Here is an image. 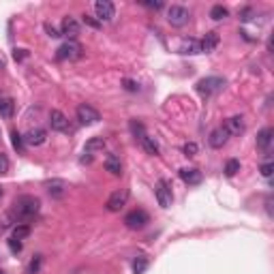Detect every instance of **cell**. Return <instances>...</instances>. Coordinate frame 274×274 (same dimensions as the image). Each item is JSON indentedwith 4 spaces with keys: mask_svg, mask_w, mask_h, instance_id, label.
Masks as SVG:
<instances>
[{
    "mask_svg": "<svg viewBox=\"0 0 274 274\" xmlns=\"http://www.w3.org/2000/svg\"><path fill=\"white\" fill-rule=\"evenodd\" d=\"M39 206H41V202L33 195L17 197L13 206H11V210L7 212V216H4V227L13 225V223H17V225H28V221H33L36 212H39Z\"/></svg>",
    "mask_w": 274,
    "mask_h": 274,
    "instance_id": "1",
    "label": "cell"
},
{
    "mask_svg": "<svg viewBox=\"0 0 274 274\" xmlns=\"http://www.w3.org/2000/svg\"><path fill=\"white\" fill-rule=\"evenodd\" d=\"M225 88V79L223 77H216V75H210V77H204L197 82V92L204 97H210V95H216Z\"/></svg>",
    "mask_w": 274,
    "mask_h": 274,
    "instance_id": "2",
    "label": "cell"
},
{
    "mask_svg": "<svg viewBox=\"0 0 274 274\" xmlns=\"http://www.w3.org/2000/svg\"><path fill=\"white\" fill-rule=\"evenodd\" d=\"M191 20V13H189V9L186 7H180V4H171L170 9H167V22L171 24V26H176V28H182L186 26Z\"/></svg>",
    "mask_w": 274,
    "mask_h": 274,
    "instance_id": "3",
    "label": "cell"
},
{
    "mask_svg": "<svg viewBox=\"0 0 274 274\" xmlns=\"http://www.w3.org/2000/svg\"><path fill=\"white\" fill-rule=\"evenodd\" d=\"M82 54H84V47L79 45L77 41H67L58 47L56 58L58 60H77V58H82Z\"/></svg>",
    "mask_w": 274,
    "mask_h": 274,
    "instance_id": "4",
    "label": "cell"
},
{
    "mask_svg": "<svg viewBox=\"0 0 274 274\" xmlns=\"http://www.w3.org/2000/svg\"><path fill=\"white\" fill-rule=\"evenodd\" d=\"M77 120H79V124H84V127H92V124H97L101 120V114H99L92 105L82 103L77 107Z\"/></svg>",
    "mask_w": 274,
    "mask_h": 274,
    "instance_id": "5",
    "label": "cell"
},
{
    "mask_svg": "<svg viewBox=\"0 0 274 274\" xmlns=\"http://www.w3.org/2000/svg\"><path fill=\"white\" fill-rule=\"evenodd\" d=\"M49 127L52 131H58V133H71V122H68V118L62 114L60 109H52L49 111Z\"/></svg>",
    "mask_w": 274,
    "mask_h": 274,
    "instance_id": "6",
    "label": "cell"
},
{
    "mask_svg": "<svg viewBox=\"0 0 274 274\" xmlns=\"http://www.w3.org/2000/svg\"><path fill=\"white\" fill-rule=\"evenodd\" d=\"M127 199H129V191L127 189H118V191H114L107 197V202H105V208H107L109 212H120L124 206H127Z\"/></svg>",
    "mask_w": 274,
    "mask_h": 274,
    "instance_id": "7",
    "label": "cell"
},
{
    "mask_svg": "<svg viewBox=\"0 0 274 274\" xmlns=\"http://www.w3.org/2000/svg\"><path fill=\"white\" fill-rule=\"evenodd\" d=\"M154 195H157V202L161 208H170L171 202H173V195H171V186L167 180H159L157 189H154Z\"/></svg>",
    "mask_w": 274,
    "mask_h": 274,
    "instance_id": "8",
    "label": "cell"
},
{
    "mask_svg": "<svg viewBox=\"0 0 274 274\" xmlns=\"http://www.w3.org/2000/svg\"><path fill=\"white\" fill-rule=\"evenodd\" d=\"M124 223H127L129 229H144L148 223H150V216H148L144 210H133L124 216Z\"/></svg>",
    "mask_w": 274,
    "mask_h": 274,
    "instance_id": "9",
    "label": "cell"
},
{
    "mask_svg": "<svg viewBox=\"0 0 274 274\" xmlns=\"http://www.w3.org/2000/svg\"><path fill=\"white\" fill-rule=\"evenodd\" d=\"M95 13H97V20L99 22H111L114 20V4L109 2V0H97L95 2Z\"/></svg>",
    "mask_w": 274,
    "mask_h": 274,
    "instance_id": "10",
    "label": "cell"
},
{
    "mask_svg": "<svg viewBox=\"0 0 274 274\" xmlns=\"http://www.w3.org/2000/svg\"><path fill=\"white\" fill-rule=\"evenodd\" d=\"M60 34L62 36H68V41H75L77 34H79V22L75 20V17H65L60 24Z\"/></svg>",
    "mask_w": 274,
    "mask_h": 274,
    "instance_id": "11",
    "label": "cell"
},
{
    "mask_svg": "<svg viewBox=\"0 0 274 274\" xmlns=\"http://www.w3.org/2000/svg\"><path fill=\"white\" fill-rule=\"evenodd\" d=\"M223 129L227 131L229 137H232V135H242V133H244V118H242V116L227 118L225 124H223Z\"/></svg>",
    "mask_w": 274,
    "mask_h": 274,
    "instance_id": "12",
    "label": "cell"
},
{
    "mask_svg": "<svg viewBox=\"0 0 274 274\" xmlns=\"http://www.w3.org/2000/svg\"><path fill=\"white\" fill-rule=\"evenodd\" d=\"M229 141V135H227V131L223 129V127H219V129H214L212 133H210V137H208V144H210V148H214V150H219V148H223Z\"/></svg>",
    "mask_w": 274,
    "mask_h": 274,
    "instance_id": "13",
    "label": "cell"
},
{
    "mask_svg": "<svg viewBox=\"0 0 274 274\" xmlns=\"http://www.w3.org/2000/svg\"><path fill=\"white\" fill-rule=\"evenodd\" d=\"M45 139H47V133L43 129H33L26 133V137H24V141H26L28 146H43Z\"/></svg>",
    "mask_w": 274,
    "mask_h": 274,
    "instance_id": "14",
    "label": "cell"
},
{
    "mask_svg": "<svg viewBox=\"0 0 274 274\" xmlns=\"http://www.w3.org/2000/svg\"><path fill=\"white\" fill-rule=\"evenodd\" d=\"M180 178L186 184H199L202 182V171L195 170V167H184V170H180Z\"/></svg>",
    "mask_w": 274,
    "mask_h": 274,
    "instance_id": "15",
    "label": "cell"
},
{
    "mask_svg": "<svg viewBox=\"0 0 274 274\" xmlns=\"http://www.w3.org/2000/svg\"><path fill=\"white\" fill-rule=\"evenodd\" d=\"M180 54H202V43L197 39H182L180 43Z\"/></svg>",
    "mask_w": 274,
    "mask_h": 274,
    "instance_id": "16",
    "label": "cell"
},
{
    "mask_svg": "<svg viewBox=\"0 0 274 274\" xmlns=\"http://www.w3.org/2000/svg\"><path fill=\"white\" fill-rule=\"evenodd\" d=\"M202 43V54L206 52H214L216 49V45H219V34L216 33H206V36H204V41H199Z\"/></svg>",
    "mask_w": 274,
    "mask_h": 274,
    "instance_id": "17",
    "label": "cell"
},
{
    "mask_svg": "<svg viewBox=\"0 0 274 274\" xmlns=\"http://www.w3.org/2000/svg\"><path fill=\"white\" fill-rule=\"evenodd\" d=\"M47 193L52 197H62L67 193V182L65 180H52V182H47Z\"/></svg>",
    "mask_w": 274,
    "mask_h": 274,
    "instance_id": "18",
    "label": "cell"
},
{
    "mask_svg": "<svg viewBox=\"0 0 274 274\" xmlns=\"http://www.w3.org/2000/svg\"><path fill=\"white\" fill-rule=\"evenodd\" d=\"M270 144H272V129L266 127V129H261L259 133H257V148H261V150H268Z\"/></svg>",
    "mask_w": 274,
    "mask_h": 274,
    "instance_id": "19",
    "label": "cell"
},
{
    "mask_svg": "<svg viewBox=\"0 0 274 274\" xmlns=\"http://www.w3.org/2000/svg\"><path fill=\"white\" fill-rule=\"evenodd\" d=\"M105 170H107L111 176H120V173H122V163H120V159L114 157V154H109V157L105 159Z\"/></svg>",
    "mask_w": 274,
    "mask_h": 274,
    "instance_id": "20",
    "label": "cell"
},
{
    "mask_svg": "<svg viewBox=\"0 0 274 274\" xmlns=\"http://www.w3.org/2000/svg\"><path fill=\"white\" fill-rule=\"evenodd\" d=\"M139 144H141V148H144V150H146L148 154H154V157L159 154V144L154 141V137H150V135L139 137Z\"/></svg>",
    "mask_w": 274,
    "mask_h": 274,
    "instance_id": "21",
    "label": "cell"
},
{
    "mask_svg": "<svg viewBox=\"0 0 274 274\" xmlns=\"http://www.w3.org/2000/svg\"><path fill=\"white\" fill-rule=\"evenodd\" d=\"M105 148V139L103 137H92V139L86 141V148H84V152H97V150H103Z\"/></svg>",
    "mask_w": 274,
    "mask_h": 274,
    "instance_id": "22",
    "label": "cell"
},
{
    "mask_svg": "<svg viewBox=\"0 0 274 274\" xmlns=\"http://www.w3.org/2000/svg\"><path fill=\"white\" fill-rule=\"evenodd\" d=\"M13 109H15L13 99H0V116L11 118V116H13Z\"/></svg>",
    "mask_w": 274,
    "mask_h": 274,
    "instance_id": "23",
    "label": "cell"
},
{
    "mask_svg": "<svg viewBox=\"0 0 274 274\" xmlns=\"http://www.w3.org/2000/svg\"><path fill=\"white\" fill-rule=\"evenodd\" d=\"M229 15V11L223 7V4H214L212 9H210V17H212L214 22H221V20H225V17Z\"/></svg>",
    "mask_w": 274,
    "mask_h": 274,
    "instance_id": "24",
    "label": "cell"
},
{
    "mask_svg": "<svg viewBox=\"0 0 274 274\" xmlns=\"http://www.w3.org/2000/svg\"><path fill=\"white\" fill-rule=\"evenodd\" d=\"M30 236V225H15L13 227V236L11 238H15V240H24V238H28Z\"/></svg>",
    "mask_w": 274,
    "mask_h": 274,
    "instance_id": "25",
    "label": "cell"
},
{
    "mask_svg": "<svg viewBox=\"0 0 274 274\" xmlns=\"http://www.w3.org/2000/svg\"><path fill=\"white\" fill-rule=\"evenodd\" d=\"M146 268H148L146 255H137V259L133 261V272H135V274H144Z\"/></svg>",
    "mask_w": 274,
    "mask_h": 274,
    "instance_id": "26",
    "label": "cell"
},
{
    "mask_svg": "<svg viewBox=\"0 0 274 274\" xmlns=\"http://www.w3.org/2000/svg\"><path fill=\"white\" fill-rule=\"evenodd\" d=\"M240 171V161L238 159H229L227 163H225V176H236V173Z\"/></svg>",
    "mask_w": 274,
    "mask_h": 274,
    "instance_id": "27",
    "label": "cell"
},
{
    "mask_svg": "<svg viewBox=\"0 0 274 274\" xmlns=\"http://www.w3.org/2000/svg\"><path fill=\"white\" fill-rule=\"evenodd\" d=\"M41 264H43V257H41V255H34V259L30 261L28 268H26V274H39Z\"/></svg>",
    "mask_w": 274,
    "mask_h": 274,
    "instance_id": "28",
    "label": "cell"
},
{
    "mask_svg": "<svg viewBox=\"0 0 274 274\" xmlns=\"http://www.w3.org/2000/svg\"><path fill=\"white\" fill-rule=\"evenodd\" d=\"M197 150H199V148H197L195 141H186V144L182 146V152L186 154V157H195Z\"/></svg>",
    "mask_w": 274,
    "mask_h": 274,
    "instance_id": "29",
    "label": "cell"
},
{
    "mask_svg": "<svg viewBox=\"0 0 274 274\" xmlns=\"http://www.w3.org/2000/svg\"><path fill=\"white\" fill-rule=\"evenodd\" d=\"M131 131H133V135H135V139H139V137H144L146 135V131H144V127H141L139 122H131Z\"/></svg>",
    "mask_w": 274,
    "mask_h": 274,
    "instance_id": "30",
    "label": "cell"
},
{
    "mask_svg": "<svg viewBox=\"0 0 274 274\" xmlns=\"http://www.w3.org/2000/svg\"><path fill=\"white\" fill-rule=\"evenodd\" d=\"M7 171H9V159L4 152H0V176H4Z\"/></svg>",
    "mask_w": 274,
    "mask_h": 274,
    "instance_id": "31",
    "label": "cell"
},
{
    "mask_svg": "<svg viewBox=\"0 0 274 274\" xmlns=\"http://www.w3.org/2000/svg\"><path fill=\"white\" fill-rule=\"evenodd\" d=\"M272 170H274V165L270 163V161L259 167V171H261V176H264V178H270V176H272Z\"/></svg>",
    "mask_w": 274,
    "mask_h": 274,
    "instance_id": "32",
    "label": "cell"
},
{
    "mask_svg": "<svg viewBox=\"0 0 274 274\" xmlns=\"http://www.w3.org/2000/svg\"><path fill=\"white\" fill-rule=\"evenodd\" d=\"M11 137H13V146H15V150H22V148H24V137H22L20 133H17V131H13V135H11Z\"/></svg>",
    "mask_w": 274,
    "mask_h": 274,
    "instance_id": "33",
    "label": "cell"
},
{
    "mask_svg": "<svg viewBox=\"0 0 274 274\" xmlns=\"http://www.w3.org/2000/svg\"><path fill=\"white\" fill-rule=\"evenodd\" d=\"M84 24H88L90 28H101V22H99L97 17H92V15H84Z\"/></svg>",
    "mask_w": 274,
    "mask_h": 274,
    "instance_id": "34",
    "label": "cell"
},
{
    "mask_svg": "<svg viewBox=\"0 0 274 274\" xmlns=\"http://www.w3.org/2000/svg\"><path fill=\"white\" fill-rule=\"evenodd\" d=\"M124 88H127L129 92H137V90H139V84H137V82H133V79H124Z\"/></svg>",
    "mask_w": 274,
    "mask_h": 274,
    "instance_id": "35",
    "label": "cell"
},
{
    "mask_svg": "<svg viewBox=\"0 0 274 274\" xmlns=\"http://www.w3.org/2000/svg\"><path fill=\"white\" fill-rule=\"evenodd\" d=\"M9 248H11V253H20L22 251V242L15 240V238H11L9 240Z\"/></svg>",
    "mask_w": 274,
    "mask_h": 274,
    "instance_id": "36",
    "label": "cell"
},
{
    "mask_svg": "<svg viewBox=\"0 0 274 274\" xmlns=\"http://www.w3.org/2000/svg\"><path fill=\"white\" fill-rule=\"evenodd\" d=\"M251 15H253V9H248V7L240 11V20H242V22H251V20H253Z\"/></svg>",
    "mask_w": 274,
    "mask_h": 274,
    "instance_id": "37",
    "label": "cell"
},
{
    "mask_svg": "<svg viewBox=\"0 0 274 274\" xmlns=\"http://www.w3.org/2000/svg\"><path fill=\"white\" fill-rule=\"evenodd\" d=\"M45 33H47L49 36H52V39H58V36H62V34L58 33V30H56V28L52 26V24H45Z\"/></svg>",
    "mask_w": 274,
    "mask_h": 274,
    "instance_id": "38",
    "label": "cell"
},
{
    "mask_svg": "<svg viewBox=\"0 0 274 274\" xmlns=\"http://www.w3.org/2000/svg\"><path fill=\"white\" fill-rule=\"evenodd\" d=\"M26 49H15V54H13V58L15 60H24V58H26Z\"/></svg>",
    "mask_w": 274,
    "mask_h": 274,
    "instance_id": "39",
    "label": "cell"
},
{
    "mask_svg": "<svg viewBox=\"0 0 274 274\" xmlns=\"http://www.w3.org/2000/svg\"><path fill=\"white\" fill-rule=\"evenodd\" d=\"M144 4L148 9H161V7H163V2H144Z\"/></svg>",
    "mask_w": 274,
    "mask_h": 274,
    "instance_id": "40",
    "label": "cell"
},
{
    "mask_svg": "<svg viewBox=\"0 0 274 274\" xmlns=\"http://www.w3.org/2000/svg\"><path fill=\"white\" fill-rule=\"evenodd\" d=\"M0 197H2V186H0Z\"/></svg>",
    "mask_w": 274,
    "mask_h": 274,
    "instance_id": "41",
    "label": "cell"
},
{
    "mask_svg": "<svg viewBox=\"0 0 274 274\" xmlns=\"http://www.w3.org/2000/svg\"><path fill=\"white\" fill-rule=\"evenodd\" d=\"M0 274H4V272H2V270H0Z\"/></svg>",
    "mask_w": 274,
    "mask_h": 274,
    "instance_id": "42",
    "label": "cell"
}]
</instances>
